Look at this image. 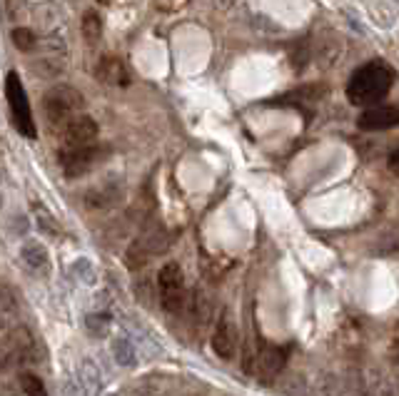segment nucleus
Masks as SVG:
<instances>
[{
  "instance_id": "obj_1",
  "label": "nucleus",
  "mask_w": 399,
  "mask_h": 396,
  "mask_svg": "<svg viewBox=\"0 0 399 396\" xmlns=\"http://www.w3.org/2000/svg\"><path fill=\"white\" fill-rule=\"evenodd\" d=\"M394 85V70L384 60H372L354 70L347 83V100L357 107H372L389 95Z\"/></svg>"
},
{
  "instance_id": "obj_2",
  "label": "nucleus",
  "mask_w": 399,
  "mask_h": 396,
  "mask_svg": "<svg viewBox=\"0 0 399 396\" xmlns=\"http://www.w3.org/2000/svg\"><path fill=\"white\" fill-rule=\"evenodd\" d=\"M83 105H85L83 95L75 88H68V85L53 88V90H47L45 97H42V112H45L47 122L53 127L55 125L63 127L70 117L83 110Z\"/></svg>"
},
{
  "instance_id": "obj_3",
  "label": "nucleus",
  "mask_w": 399,
  "mask_h": 396,
  "mask_svg": "<svg viewBox=\"0 0 399 396\" xmlns=\"http://www.w3.org/2000/svg\"><path fill=\"white\" fill-rule=\"evenodd\" d=\"M6 95L8 102H11L13 110V122H16L18 132H23L25 138H35V122H33L30 115V102H28V95L23 90V83L18 78V73H8L6 75Z\"/></svg>"
},
{
  "instance_id": "obj_4",
  "label": "nucleus",
  "mask_w": 399,
  "mask_h": 396,
  "mask_svg": "<svg viewBox=\"0 0 399 396\" xmlns=\"http://www.w3.org/2000/svg\"><path fill=\"white\" fill-rule=\"evenodd\" d=\"M158 287H160V301L168 312H180L185 301V277L178 264L170 262L165 264L158 275Z\"/></svg>"
},
{
  "instance_id": "obj_5",
  "label": "nucleus",
  "mask_w": 399,
  "mask_h": 396,
  "mask_svg": "<svg viewBox=\"0 0 399 396\" xmlns=\"http://www.w3.org/2000/svg\"><path fill=\"white\" fill-rule=\"evenodd\" d=\"M98 122L93 120L85 112L73 115L63 127H60V135H63L65 145L68 148H83V145H93L98 140Z\"/></svg>"
},
{
  "instance_id": "obj_6",
  "label": "nucleus",
  "mask_w": 399,
  "mask_h": 396,
  "mask_svg": "<svg viewBox=\"0 0 399 396\" xmlns=\"http://www.w3.org/2000/svg\"><path fill=\"white\" fill-rule=\"evenodd\" d=\"M100 150L95 145H83V148H68L65 145L60 150V164H63L65 174L68 177H83V174L90 172L95 162L100 160Z\"/></svg>"
},
{
  "instance_id": "obj_7",
  "label": "nucleus",
  "mask_w": 399,
  "mask_h": 396,
  "mask_svg": "<svg viewBox=\"0 0 399 396\" xmlns=\"http://www.w3.org/2000/svg\"><path fill=\"white\" fill-rule=\"evenodd\" d=\"M399 125V107L397 105H372L364 112H359L357 117V127L362 130H392Z\"/></svg>"
},
{
  "instance_id": "obj_8",
  "label": "nucleus",
  "mask_w": 399,
  "mask_h": 396,
  "mask_svg": "<svg viewBox=\"0 0 399 396\" xmlns=\"http://www.w3.org/2000/svg\"><path fill=\"white\" fill-rule=\"evenodd\" d=\"M212 352L225 361H230L237 352V329L227 312H222L220 322L215 327V334H212Z\"/></svg>"
},
{
  "instance_id": "obj_9",
  "label": "nucleus",
  "mask_w": 399,
  "mask_h": 396,
  "mask_svg": "<svg viewBox=\"0 0 399 396\" xmlns=\"http://www.w3.org/2000/svg\"><path fill=\"white\" fill-rule=\"evenodd\" d=\"M284 359H287V354H284L282 349L265 347L262 352H258V356H255V374L262 376L265 381H270L277 371H282Z\"/></svg>"
},
{
  "instance_id": "obj_10",
  "label": "nucleus",
  "mask_w": 399,
  "mask_h": 396,
  "mask_svg": "<svg viewBox=\"0 0 399 396\" xmlns=\"http://www.w3.org/2000/svg\"><path fill=\"white\" fill-rule=\"evenodd\" d=\"M95 75L108 85H127L130 83L125 65H122V60H117L115 55H105V58L100 60Z\"/></svg>"
},
{
  "instance_id": "obj_11",
  "label": "nucleus",
  "mask_w": 399,
  "mask_h": 396,
  "mask_svg": "<svg viewBox=\"0 0 399 396\" xmlns=\"http://www.w3.org/2000/svg\"><path fill=\"white\" fill-rule=\"evenodd\" d=\"M11 40L18 50H23V53H33L37 45V35L30 30V28H13Z\"/></svg>"
},
{
  "instance_id": "obj_12",
  "label": "nucleus",
  "mask_w": 399,
  "mask_h": 396,
  "mask_svg": "<svg viewBox=\"0 0 399 396\" xmlns=\"http://www.w3.org/2000/svg\"><path fill=\"white\" fill-rule=\"evenodd\" d=\"M18 381H21V391L25 396H47V389L40 376L30 374V371H23V374L18 376Z\"/></svg>"
},
{
  "instance_id": "obj_13",
  "label": "nucleus",
  "mask_w": 399,
  "mask_h": 396,
  "mask_svg": "<svg viewBox=\"0 0 399 396\" xmlns=\"http://www.w3.org/2000/svg\"><path fill=\"white\" fill-rule=\"evenodd\" d=\"M83 32L90 42H98L100 35H103V20L95 11H85L83 16Z\"/></svg>"
},
{
  "instance_id": "obj_14",
  "label": "nucleus",
  "mask_w": 399,
  "mask_h": 396,
  "mask_svg": "<svg viewBox=\"0 0 399 396\" xmlns=\"http://www.w3.org/2000/svg\"><path fill=\"white\" fill-rule=\"evenodd\" d=\"M187 3L190 0H155V11L173 16V13H180L183 8H187Z\"/></svg>"
},
{
  "instance_id": "obj_15",
  "label": "nucleus",
  "mask_w": 399,
  "mask_h": 396,
  "mask_svg": "<svg viewBox=\"0 0 399 396\" xmlns=\"http://www.w3.org/2000/svg\"><path fill=\"white\" fill-rule=\"evenodd\" d=\"M387 167H389V172L399 177V150H394V152L387 157Z\"/></svg>"
}]
</instances>
